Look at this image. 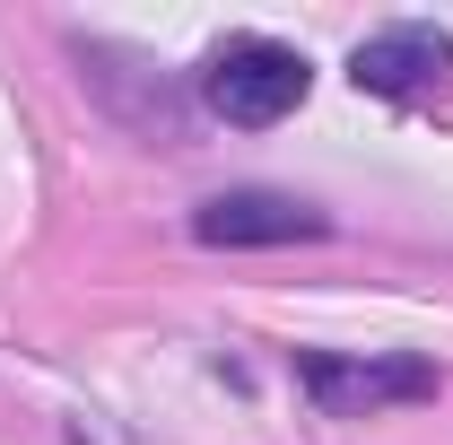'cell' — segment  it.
<instances>
[{
  "mask_svg": "<svg viewBox=\"0 0 453 445\" xmlns=\"http://www.w3.org/2000/svg\"><path fill=\"white\" fill-rule=\"evenodd\" d=\"M305 88H314V70L280 35H226L219 53L201 61V105L219 113V122H235V131H262V122L296 113Z\"/></svg>",
  "mask_w": 453,
  "mask_h": 445,
  "instance_id": "1",
  "label": "cell"
},
{
  "mask_svg": "<svg viewBox=\"0 0 453 445\" xmlns=\"http://www.w3.org/2000/svg\"><path fill=\"white\" fill-rule=\"evenodd\" d=\"M296 376H305L323 419H366L384 402H427L436 393V358H332V349H314Z\"/></svg>",
  "mask_w": 453,
  "mask_h": 445,
  "instance_id": "2",
  "label": "cell"
},
{
  "mask_svg": "<svg viewBox=\"0 0 453 445\" xmlns=\"http://www.w3.org/2000/svg\"><path fill=\"white\" fill-rule=\"evenodd\" d=\"M436 70H453V35H445V27H427V18L375 27V35L349 53V79L375 88V97H418Z\"/></svg>",
  "mask_w": 453,
  "mask_h": 445,
  "instance_id": "3",
  "label": "cell"
},
{
  "mask_svg": "<svg viewBox=\"0 0 453 445\" xmlns=\"http://www.w3.org/2000/svg\"><path fill=\"white\" fill-rule=\"evenodd\" d=\"M192 236L201 245H305V236H323V210H305L288 192H219L192 210Z\"/></svg>",
  "mask_w": 453,
  "mask_h": 445,
  "instance_id": "4",
  "label": "cell"
}]
</instances>
